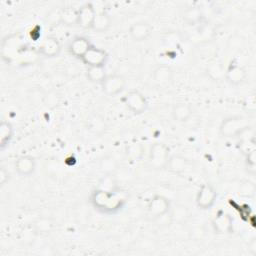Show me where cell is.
Here are the masks:
<instances>
[{
	"label": "cell",
	"instance_id": "cell-16",
	"mask_svg": "<svg viewBox=\"0 0 256 256\" xmlns=\"http://www.w3.org/2000/svg\"><path fill=\"white\" fill-rule=\"evenodd\" d=\"M92 45L90 44L89 40L86 37L83 36H77L75 37L68 46L69 52L76 58H82L84 54L88 51V49Z\"/></svg>",
	"mask_w": 256,
	"mask_h": 256
},
{
	"label": "cell",
	"instance_id": "cell-13",
	"mask_svg": "<svg viewBox=\"0 0 256 256\" xmlns=\"http://www.w3.org/2000/svg\"><path fill=\"white\" fill-rule=\"evenodd\" d=\"M154 82L160 87L168 86L174 77V72L172 68L168 65H159L157 66L152 73Z\"/></svg>",
	"mask_w": 256,
	"mask_h": 256
},
{
	"label": "cell",
	"instance_id": "cell-1",
	"mask_svg": "<svg viewBox=\"0 0 256 256\" xmlns=\"http://www.w3.org/2000/svg\"><path fill=\"white\" fill-rule=\"evenodd\" d=\"M118 191H104L97 189L92 195V203L97 209L105 212L117 210L124 202V197Z\"/></svg>",
	"mask_w": 256,
	"mask_h": 256
},
{
	"label": "cell",
	"instance_id": "cell-29",
	"mask_svg": "<svg viewBox=\"0 0 256 256\" xmlns=\"http://www.w3.org/2000/svg\"><path fill=\"white\" fill-rule=\"evenodd\" d=\"M255 149L254 150H251L250 152H248L247 153V165L249 166V168H251L252 170H253V172H254V170H255Z\"/></svg>",
	"mask_w": 256,
	"mask_h": 256
},
{
	"label": "cell",
	"instance_id": "cell-26",
	"mask_svg": "<svg viewBox=\"0 0 256 256\" xmlns=\"http://www.w3.org/2000/svg\"><path fill=\"white\" fill-rule=\"evenodd\" d=\"M187 217V210L184 206H178L177 208H175L171 219L175 220V221H183L185 218Z\"/></svg>",
	"mask_w": 256,
	"mask_h": 256
},
{
	"label": "cell",
	"instance_id": "cell-9",
	"mask_svg": "<svg viewBox=\"0 0 256 256\" xmlns=\"http://www.w3.org/2000/svg\"><path fill=\"white\" fill-rule=\"evenodd\" d=\"M212 227L218 234H230L233 231V220L229 214L219 211L212 220Z\"/></svg>",
	"mask_w": 256,
	"mask_h": 256
},
{
	"label": "cell",
	"instance_id": "cell-22",
	"mask_svg": "<svg viewBox=\"0 0 256 256\" xmlns=\"http://www.w3.org/2000/svg\"><path fill=\"white\" fill-rule=\"evenodd\" d=\"M143 151H144V149H143L142 144L139 142H136V141L126 144V147H125L126 156L132 161L139 160L143 154Z\"/></svg>",
	"mask_w": 256,
	"mask_h": 256
},
{
	"label": "cell",
	"instance_id": "cell-14",
	"mask_svg": "<svg viewBox=\"0 0 256 256\" xmlns=\"http://www.w3.org/2000/svg\"><path fill=\"white\" fill-rule=\"evenodd\" d=\"M36 168V162L34 157L30 155H22L15 161V169L21 176L31 175Z\"/></svg>",
	"mask_w": 256,
	"mask_h": 256
},
{
	"label": "cell",
	"instance_id": "cell-2",
	"mask_svg": "<svg viewBox=\"0 0 256 256\" xmlns=\"http://www.w3.org/2000/svg\"><path fill=\"white\" fill-rule=\"evenodd\" d=\"M248 122L245 118L240 116H233L224 119L220 125V133L223 137H235L241 135L246 129H248Z\"/></svg>",
	"mask_w": 256,
	"mask_h": 256
},
{
	"label": "cell",
	"instance_id": "cell-6",
	"mask_svg": "<svg viewBox=\"0 0 256 256\" xmlns=\"http://www.w3.org/2000/svg\"><path fill=\"white\" fill-rule=\"evenodd\" d=\"M125 78L120 74L107 75L102 81V91L107 96H115L119 94L125 87Z\"/></svg>",
	"mask_w": 256,
	"mask_h": 256
},
{
	"label": "cell",
	"instance_id": "cell-27",
	"mask_svg": "<svg viewBox=\"0 0 256 256\" xmlns=\"http://www.w3.org/2000/svg\"><path fill=\"white\" fill-rule=\"evenodd\" d=\"M47 20L53 24L56 22H61V10H51L47 14Z\"/></svg>",
	"mask_w": 256,
	"mask_h": 256
},
{
	"label": "cell",
	"instance_id": "cell-8",
	"mask_svg": "<svg viewBox=\"0 0 256 256\" xmlns=\"http://www.w3.org/2000/svg\"><path fill=\"white\" fill-rule=\"evenodd\" d=\"M107 58H108V54L105 50L92 45L88 49V51L84 54V56L81 58V60L88 67H92V66H104Z\"/></svg>",
	"mask_w": 256,
	"mask_h": 256
},
{
	"label": "cell",
	"instance_id": "cell-28",
	"mask_svg": "<svg viewBox=\"0 0 256 256\" xmlns=\"http://www.w3.org/2000/svg\"><path fill=\"white\" fill-rule=\"evenodd\" d=\"M51 224L49 223L48 219H39L38 222H36V227L40 231H47Z\"/></svg>",
	"mask_w": 256,
	"mask_h": 256
},
{
	"label": "cell",
	"instance_id": "cell-30",
	"mask_svg": "<svg viewBox=\"0 0 256 256\" xmlns=\"http://www.w3.org/2000/svg\"><path fill=\"white\" fill-rule=\"evenodd\" d=\"M101 167L105 170L109 169L110 168H114L115 167V162H114V159L113 158H105L102 160V163H101Z\"/></svg>",
	"mask_w": 256,
	"mask_h": 256
},
{
	"label": "cell",
	"instance_id": "cell-4",
	"mask_svg": "<svg viewBox=\"0 0 256 256\" xmlns=\"http://www.w3.org/2000/svg\"><path fill=\"white\" fill-rule=\"evenodd\" d=\"M122 102L130 111H132L135 114L143 113L148 107V102L145 96L136 89L127 92L123 96Z\"/></svg>",
	"mask_w": 256,
	"mask_h": 256
},
{
	"label": "cell",
	"instance_id": "cell-11",
	"mask_svg": "<svg viewBox=\"0 0 256 256\" xmlns=\"http://www.w3.org/2000/svg\"><path fill=\"white\" fill-rule=\"evenodd\" d=\"M61 51V44L59 40L54 36L45 37L39 46V52L47 58L58 56Z\"/></svg>",
	"mask_w": 256,
	"mask_h": 256
},
{
	"label": "cell",
	"instance_id": "cell-10",
	"mask_svg": "<svg viewBox=\"0 0 256 256\" xmlns=\"http://www.w3.org/2000/svg\"><path fill=\"white\" fill-rule=\"evenodd\" d=\"M225 78L230 84L239 85L246 78V70L237 61L232 60L225 71Z\"/></svg>",
	"mask_w": 256,
	"mask_h": 256
},
{
	"label": "cell",
	"instance_id": "cell-20",
	"mask_svg": "<svg viewBox=\"0 0 256 256\" xmlns=\"http://www.w3.org/2000/svg\"><path fill=\"white\" fill-rule=\"evenodd\" d=\"M86 76L91 82L101 84L107 75L105 73L104 66H92L87 68Z\"/></svg>",
	"mask_w": 256,
	"mask_h": 256
},
{
	"label": "cell",
	"instance_id": "cell-5",
	"mask_svg": "<svg viewBox=\"0 0 256 256\" xmlns=\"http://www.w3.org/2000/svg\"><path fill=\"white\" fill-rule=\"evenodd\" d=\"M217 197L216 190L214 187L208 183L201 185L196 195V204L199 208L203 210L210 209L215 203Z\"/></svg>",
	"mask_w": 256,
	"mask_h": 256
},
{
	"label": "cell",
	"instance_id": "cell-7",
	"mask_svg": "<svg viewBox=\"0 0 256 256\" xmlns=\"http://www.w3.org/2000/svg\"><path fill=\"white\" fill-rule=\"evenodd\" d=\"M170 202L169 200L162 195H155L149 201L147 205V211L150 216L155 219L165 216L170 210Z\"/></svg>",
	"mask_w": 256,
	"mask_h": 256
},
{
	"label": "cell",
	"instance_id": "cell-18",
	"mask_svg": "<svg viewBox=\"0 0 256 256\" xmlns=\"http://www.w3.org/2000/svg\"><path fill=\"white\" fill-rule=\"evenodd\" d=\"M187 165H188V160L184 156L175 154V155H170L166 168L174 174H179L186 169Z\"/></svg>",
	"mask_w": 256,
	"mask_h": 256
},
{
	"label": "cell",
	"instance_id": "cell-25",
	"mask_svg": "<svg viewBox=\"0 0 256 256\" xmlns=\"http://www.w3.org/2000/svg\"><path fill=\"white\" fill-rule=\"evenodd\" d=\"M184 20L189 23V24H195L197 23L200 18H201V11L199 8L197 7H191L188 8L185 12H184V16H183Z\"/></svg>",
	"mask_w": 256,
	"mask_h": 256
},
{
	"label": "cell",
	"instance_id": "cell-24",
	"mask_svg": "<svg viewBox=\"0 0 256 256\" xmlns=\"http://www.w3.org/2000/svg\"><path fill=\"white\" fill-rule=\"evenodd\" d=\"M207 74L213 80H221L223 77H225V71L218 62H213L207 67Z\"/></svg>",
	"mask_w": 256,
	"mask_h": 256
},
{
	"label": "cell",
	"instance_id": "cell-3",
	"mask_svg": "<svg viewBox=\"0 0 256 256\" xmlns=\"http://www.w3.org/2000/svg\"><path fill=\"white\" fill-rule=\"evenodd\" d=\"M170 157L169 148L164 143H154L149 152L148 162L154 169H164L167 166Z\"/></svg>",
	"mask_w": 256,
	"mask_h": 256
},
{
	"label": "cell",
	"instance_id": "cell-19",
	"mask_svg": "<svg viewBox=\"0 0 256 256\" xmlns=\"http://www.w3.org/2000/svg\"><path fill=\"white\" fill-rule=\"evenodd\" d=\"M111 25V18L108 13L105 11H101L96 13L93 24L91 29H93L96 32H104L106 31Z\"/></svg>",
	"mask_w": 256,
	"mask_h": 256
},
{
	"label": "cell",
	"instance_id": "cell-12",
	"mask_svg": "<svg viewBox=\"0 0 256 256\" xmlns=\"http://www.w3.org/2000/svg\"><path fill=\"white\" fill-rule=\"evenodd\" d=\"M96 10L91 3H86L78 9V18H77V25L84 29H88L92 27Z\"/></svg>",
	"mask_w": 256,
	"mask_h": 256
},
{
	"label": "cell",
	"instance_id": "cell-23",
	"mask_svg": "<svg viewBox=\"0 0 256 256\" xmlns=\"http://www.w3.org/2000/svg\"><path fill=\"white\" fill-rule=\"evenodd\" d=\"M78 18V9H74L73 7H65L61 9V23L71 26L77 24Z\"/></svg>",
	"mask_w": 256,
	"mask_h": 256
},
{
	"label": "cell",
	"instance_id": "cell-15",
	"mask_svg": "<svg viewBox=\"0 0 256 256\" xmlns=\"http://www.w3.org/2000/svg\"><path fill=\"white\" fill-rule=\"evenodd\" d=\"M152 28L149 23L145 21H138L133 23L129 28V34L135 41L146 40L151 34Z\"/></svg>",
	"mask_w": 256,
	"mask_h": 256
},
{
	"label": "cell",
	"instance_id": "cell-21",
	"mask_svg": "<svg viewBox=\"0 0 256 256\" xmlns=\"http://www.w3.org/2000/svg\"><path fill=\"white\" fill-rule=\"evenodd\" d=\"M13 135V127L7 121H2L0 124V147L5 148L10 142Z\"/></svg>",
	"mask_w": 256,
	"mask_h": 256
},
{
	"label": "cell",
	"instance_id": "cell-17",
	"mask_svg": "<svg viewBox=\"0 0 256 256\" xmlns=\"http://www.w3.org/2000/svg\"><path fill=\"white\" fill-rule=\"evenodd\" d=\"M172 117L175 121L185 122L192 115V108L189 104L184 102H179L173 105L171 110Z\"/></svg>",
	"mask_w": 256,
	"mask_h": 256
},
{
	"label": "cell",
	"instance_id": "cell-31",
	"mask_svg": "<svg viewBox=\"0 0 256 256\" xmlns=\"http://www.w3.org/2000/svg\"><path fill=\"white\" fill-rule=\"evenodd\" d=\"M8 178H9L8 171H6L4 167H2L0 170V184L3 186L8 181Z\"/></svg>",
	"mask_w": 256,
	"mask_h": 256
}]
</instances>
